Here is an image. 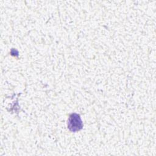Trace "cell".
Here are the masks:
<instances>
[{"label": "cell", "instance_id": "1", "mask_svg": "<svg viewBox=\"0 0 156 156\" xmlns=\"http://www.w3.org/2000/svg\"><path fill=\"white\" fill-rule=\"evenodd\" d=\"M68 126L69 129L73 132L80 130L82 127V123L80 116L75 113L71 115L68 121Z\"/></svg>", "mask_w": 156, "mask_h": 156}]
</instances>
